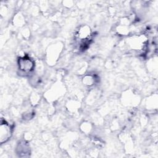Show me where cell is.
<instances>
[{"label":"cell","instance_id":"2","mask_svg":"<svg viewBox=\"0 0 158 158\" xmlns=\"http://www.w3.org/2000/svg\"><path fill=\"white\" fill-rule=\"evenodd\" d=\"M146 41V40L144 35H136L129 38L127 41V44L131 49L139 51L144 49Z\"/></svg>","mask_w":158,"mask_h":158},{"label":"cell","instance_id":"5","mask_svg":"<svg viewBox=\"0 0 158 158\" xmlns=\"http://www.w3.org/2000/svg\"><path fill=\"white\" fill-rule=\"evenodd\" d=\"M83 81L85 85H87L89 86H92L93 84L95 83L96 78L93 75H86L85 77H84L83 79Z\"/></svg>","mask_w":158,"mask_h":158},{"label":"cell","instance_id":"4","mask_svg":"<svg viewBox=\"0 0 158 158\" xmlns=\"http://www.w3.org/2000/svg\"><path fill=\"white\" fill-rule=\"evenodd\" d=\"M91 30L89 27L86 25H84L81 27L77 33V37L80 39V41H86L88 39H89L91 35Z\"/></svg>","mask_w":158,"mask_h":158},{"label":"cell","instance_id":"1","mask_svg":"<svg viewBox=\"0 0 158 158\" xmlns=\"http://www.w3.org/2000/svg\"><path fill=\"white\" fill-rule=\"evenodd\" d=\"M19 70L24 74L30 73L35 69V62L28 56H23L18 59Z\"/></svg>","mask_w":158,"mask_h":158},{"label":"cell","instance_id":"3","mask_svg":"<svg viewBox=\"0 0 158 158\" xmlns=\"http://www.w3.org/2000/svg\"><path fill=\"white\" fill-rule=\"evenodd\" d=\"M12 127L5 120L1 119L0 125V141L2 144L6 142L12 135Z\"/></svg>","mask_w":158,"mask_h":158}]
</instances>
